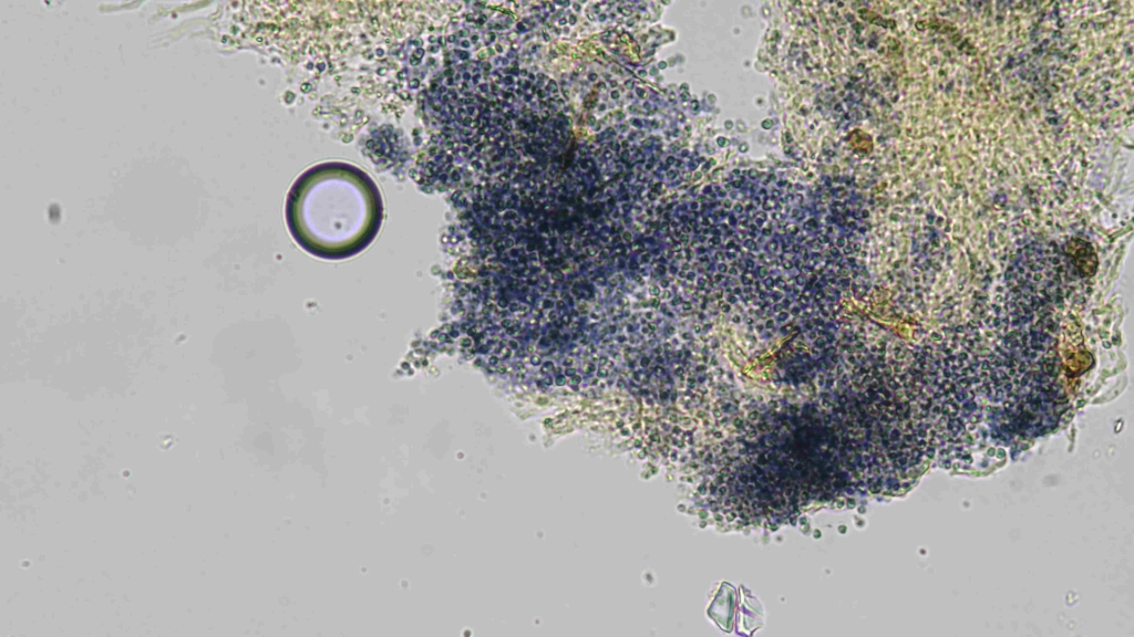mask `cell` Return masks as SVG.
Instances as JSON below:
<instances>
[{
    "label": "cell",
    "mask_w": 1134,
    "mask_h": 637,
    "mask_svg": "<svg viewBox=\"0 0 1134 637\" xmlns=\"http://www.w3.org/2000/svg\"><path fill=\"white\" fill-rule=\"evenodd\" d=\"M383 217L380 192L358 169L321 165L300 177L286 203V220L297 243L310 254L342 260L363 251Z\"/></svg>",
    "instance_id": "obj_1"
}]
</instances>
